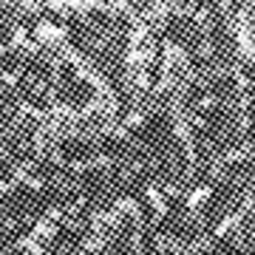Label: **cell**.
I'll list each match as a JSON object with an SVG mask.
<instances>
[{"label": "cell", "instance_id": "6da1fadb", "mask_svg": "<svg viewBox=\"0 0 255 255\" xmlns=\"http://www.w3.org/2000/svg\"><path fill=\"white\" fill-rule=\"evenodd\" d=\"M207 94H213L219 102H233L238 97V80L233 74H219V77H213L207 82Z\"/></svg>", "mask_w": 255, "mask_h": 255}, {"label": "cell", "instance_id": "3957f363", "mask_svg": "<svg viewBox=\"0 0 255 255\" xmlns=\"http://www.w3.org/2000/svg\"><path fill=\"white\" fill-rule=\"evenodd\" d=\"M9 173H11V170H9V164H6L3 159H0V179H6Z\"/></svg>", "mask_w": 255, "mask_h": 255}, {"label": "cell", "instance_id": "7a4b0ae2", "mask_svg": "<svg viewBox=\"0 0 255 255\" xmlns=\"http://www.w3.org/2000/svg\"><path fill=\"white\" fill-rule=\"evenodd\" d=\"M244 77H250V80H255V63H250V60L244 63Z\"/></svg>", "mask_w": 255, "mask_h": 255}]
</instances>
